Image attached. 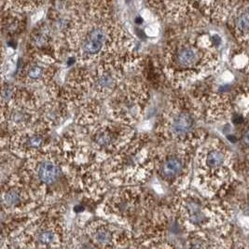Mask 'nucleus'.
<instances>
[{
    "label": "nucleus",
    "instance_id": "9",
    "mask_svg": "<svg viewBox=\"0 0 249 249\" xmlns=\"http://www.w3.org/2000/svg\"><path fill=\"white\" fill-rule=\"evenodd\" d=\"M154 199L140 187H124L109 196L102 206L104 215L134 233L156 208Z\"/></svg>",
    "mask_w": 249,
    "mask_h": 249
},
{
    "label": "nucleus",
    "instance_id": "10",
    "mask_svg": "<svg viewBox=\"0 0 249 249\" xmlns=\"http://www.w3.org/2000/svg\"><path fill=\"white\" fill-rule=\"evenodd\" d=\"M149 97V90L142 80L125 79L107 100V113L114 122L132 127L143 118Z\"/></svg>",
    "mask_w": 249,
    "mask_h": 249
},
{
    "label": "nucleus",
    "instance_id": "1",
    "mask_svg": "<svg viewBox=\"0 0 249 249\" xmlns=\"http://www.w3.org/2000/svg\"><path fill=\"white\" fill-rule=\"evenodd\" d=\"M72 12L65 39L81 67L116 57L139 58L134 40L114 15L111 2H67Z\"/></svg>",
    "mask_w": 249,
    "mask_h": 249
},
{
    "label": "nucleus",
    "instance_id": "16",
    "mask_svg": "<svg viewBox=\"0 0 249 249\" xmlns=\"http://www.w3.org/2000/svg\"><path fill=\"white\" fill-rule=\"evenodd\" d=\"M39 206L19 173L7 177L1 188V207L7 215H24Z\"/></svg>",
    "mask_w": 249,
    "mask_h": 249
},
{
    "label": "nucleus",
    "instance_id": "19",
    "mask_svg": "<svg viewBox=\"0 0 249 249\" xmlns=\"http://www.w3.org/2000/svg\"><path fill=\"white\" fill-rule=\"evenodd\" d=\"M156 14L168 22H178L193 12V4L190 2L150 1L147 3Z\"/></svg>",
    "mask_w": 249,
    "mask_h": 249
},
{
    "label": "nucleus",
    "instance_id": "15",
    "mask_svg": "<svg viewBox=\"0 0 249 249\" xmlns=\"http://www.w3.org/2000/svg\"><path fill=\"white\" fill-rule=\"evenodd\" d=\"M51 131L50 127L38 120L34 124L12 133L7 146L15 157L26 160L33 158L53 144Z\"/></svg>",
    "mask_w": 249,
    "mask_h": 249
},
{
    "label": "nucleus",
    "instance_id": "3",
    "mask_svg": "<svg viewBox=\"0 0 249 249\" xmlns=\"http://www.w3.org/2000/svg\"><path fill=\"white\" fill-rule=\"evenodd\" d=\"M19 175L39 205L52 204L75 189L73 172L58 152L55 143L26 160Z\"/></svg>",
    "mask_w": 249,
    "mask_h": 249
},
{
    "label": "nucleus",
    "instance_id": "18",
    "mask_svg": "<svg viewBox=\"0 0 249 249\" xmlns=\"http://www.w3.org/2000/svg\"><path fill=\"white\" fill-rule=\"evenodd\" d=\"M57 74L55 63L38 58H32L18 74V80L24 85L34 86L40 83L47 86Z\"/></svg>",
    "mask_w": 249,
    "mask_h": 249
},
{
    "label": "nucleus",
    "instance_id": "12",
    "mask_svg": "<svg viewBox=\"0 0 249 249\" xmlns=\"http://www.w3.org/2000/svg\"><path fill=\"white\" fill-rule=\"evenodd\" d=\"M81 131L86 134L90 145L103 163L123 149L136 135L132 127L114 121H99L81 128Z\"/></svg>",
    "mask_w": 249,
    "mask_h": 249
},
{
    "label": "nucleus",
    "instance_id": "17",
    "mask_svg": "<svg viewBox=\"0 0 249 249\" xmlns=\"http://www.w3.org/2000/svg\"><path fill=\"white\" fill-rule=\"evenodd\" d=\"M84 232L95 249H124L135 242V236L129 230H120L106 219H94L89 222Z\"/></svg>",
    "mask_w": 249,
    "mask_h": 249
},
{
    "label": "nucleus",
    "instance_id": "2",
    "mask_svg": "<svg viewBox=\"0 0 249 249\" xmlns=\"http://www.w3.org/2000/svg\"><path fill=\"white\" fill-rule=\"evenodd\" d=\"M220 37L215 34L181 36L163 49L162 68L174 85H181L204 76L217 64Z\"/></svg>",
    "mask_w": 249,
    "mask_h": 249
},
{
    "label": "nucleus",
    "instance_id": "22",
    "mask_svg": "<svg viewBox=\"0 0 249 249\" xmlns=\"http://www.w3.org/2000/svg\"><path fill=\"white\" fill-rule=\"evenodd\" d=\"M5 12L6 13H3L1 18V30L4 36L11 39L22 33L25 23L16 12Z\"/></svg>",
    "mask_w": 249,
    "mask_h": 249
},
{
    "label": "nucleus",
    "instance_id": "8",
    "mask_svg": "<svg viewBox=\"0 0 249 249\" xmlns=\"http://www.w3.org/2000/svg\"><path fill=\"white\" fill-rule=\"evenodd\" d=\"M231 152L221 141L210 140L199 147L195 157V182L206 197L225 192L232 179Z\"/></svg>",
    "mask_w": 249,
    "mask_h": 249
},
{
    "label": "nucleus",
    "instance_id": "13",
    "mask_svg": "<svg viewBox=\"0 0 249 249\" xmlns=\"http://www.w3.org/2000/svg\"><path fill=\"white\" fill-rule=\"evenodd\" d=\"M138 59L116 57L95 65L94 69L91 70V100L97 102L107 100L124 81L127 68L135 64Z\"/></svg>",
    "mask_w": 249,
    "mask_h": 249
},
{
    "label": "nucleus",
    "instance_id": "4",
    "mask_svg": "<svg viewBox=\"0 0 249 249\" xmlns=\"http://www.w3.org/2000/svg\"><path fill=\"white\" fill-rule=\"evenodd\" d=\"M154 147L147 134H137L102 165L105 179L117 187H139L154 174Z\"/></svg>",
    "mask_w": 249,
    "mask_h": 249
},
{
    "label": "nucleus",
    "instance_id": "20",
    "mask_svg": "<svg viewBox=\"0 0 249 249\" xmlns=\"http://www.w3.org/2000/svg\"><path fill=\"white\" fill-rule=\"evenodd\" d=\"M71 107L58 98H51L40 108L39 120L53 129L61 124L68 117Z\"/></svg>",
    "mask_w": 249,
    "mask_h": 249
},
{
    "label": "nucleus",
    "instance_id": "24",
    "mask_svg": "<svg viewBox=\"0 0 249 249\" xmlns=\"http://www.w3.org/2000/svg\"><path fill=\"white\" fill-rule=\"evenodd\" d=\"M241 141L246 149H249V126H248L242 133Z\"/></svg>",
    "mask_w": 249,
    "mask_h": 249
},
{
    "label": "nucleus",
    "instance_id": "25",
    "mask_svg": "<svg viewBox=\"0 0 249 249\" xmlns=\"http://www.w3.org/2000/svg\"></svg>",
    "mask_w": 249,
    "mask_h": 249
},
{
    "label": "nucleus",
    "instance_id": "11",
    "mask_svg": "<svg viewBox=\"0 0 249 249\" xmlns=\"http://www.w3.org/2000/svg\"><path fill=\"white\" fill-rule=\"evenodd\" d=\"M193 147L175 144L154 147V174L171 190L185 191L193 167Z\"/></svg>",
    "mask_w": 249,
    "mask_h": 249
},
{
    "label": "nucleus",
    "instance_id": "21",
    "mask_svg": "<svg viewBox=\"0 0 249 249\" xmlns=\"http://www.w3.org/2000/svg\"><path fill=\"white\" fill-rule=\"evenodd\" d=\"M231 22L238 37H249V2H243L232 10Z\"/></svg>",
    "mask_w": 249,
    "mask_h": 249
},
{
    "label": "nucleus",
    "instance_id": "5",
    "mask_svg": "<svg viewBox=\"0 0 249 249\" xmlns=\"http://www.w3.org/2000/svg\"><path fill=\"white\" fill-rule=\"evenodd\" d=\"M47 212L33 217L24 216L12 221L3 230L2 249H58L66 239L62 216Z\"/></svg>",
    "mask_w": 249,
    "mask_h": 249
},
{
    "label": "nucleus",
    "instance_id": "14",
    "mask_svg": "<svg viewBox=\"0 0 249 249\" xmlns=\"http://www.w3.org/2000/svg\"><path fill=\"white\" fill-rule=\"evenodd\" d=\"M41 105L33 92L23 88L9 102L1 105V123L12 133L29 127L39 120Z\"/></svg>",
    "mask_w": 249,
    "mask_h": 249
},
{
    "label": "nucleus",
    "instance_id": "6",
    "mask_svg": "<svg viewBox=\"0 0 249 249\" xmlns=\"http://www.w3.org/2000/svg\"><path fill=\"white\" fill-rule=\"evenodd\" d=\"M169 207L182 230L188 233L213 232L231 226V210L226 204L193 191L178 193Z\"/></svg>",
    "mask_w": 249,
    "mask_h": 249
},
{
    "label": "nucleus",
    "instance_id": "7",
    "mask_svg": "<svg viewBox=\"0 0 249 249\" xmlns=\"http://www.w3.org/2000/svg\"><path fill=\"white\" fill-rule=\"evenodd\" d=\"M201 108L198 101L188 95L171 100L161 114L155 134L162 144H175L194 148L203 140L199 128Z\"/></svg>",
    "mask_w": 249,
    "mask_h": 249
},
{
    "label": "nucleus",
    "instance_id": "23",
    "mask_svg": "<svg viewBox=\"0 0 249 249\" xmlns=\"http://www.w3.org/2000/svg\"><path fill=\"white\" fill-rule=\"evenodd\" d=\"M46 2L41 1H6L1 2L2 12H12L16 13L29 12L37 11L39 8H42Z\"/></svg>",
    "mask_w": 249,
    "mask_h": 249
}]
</instances>
